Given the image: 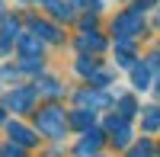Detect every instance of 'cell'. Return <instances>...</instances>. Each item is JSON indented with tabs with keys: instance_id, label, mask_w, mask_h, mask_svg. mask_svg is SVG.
I'll return each mask as SVG.
<instances>
[{
	"instance_id": "6da1fadb",
	"label": "cell",
	"mask_w": 160,
	"mask_h": 157,
	"mask_svg": "<svg viewBox=\"0 0 160 157\" xmlns=\"http://www.w3.org/2000/svg\"><path fill=\"white\" fill-rule=\"evenodd\" d=\"M42 128L45 132H51V135H61L64 132V119H61V109H45V115H42Z\"/></svg>"
},
{
	"instance_id": "7a4b0ae2",
	"label": "cell",
	"mask_w": 160,
	"mask_h": 157,
	"mask_svg": "<svg viewBox=\"0 0 160 157\" xmlns=\"http://www.w3.org/2000/svg\"><path fill=\"white\" fill-rule=\"evenodd\" d=\"M10 135H13V141H16V144H32V132L29 128H19V125H10Z\"/></svg>"
},
{
	"instance_id": "3957f363",
	"label": "cell",
	"mask_w": 160,
	"mask_h": 157,
	"mask_svg": "<svg viewBox=\"0 0 160 157\" xmlns=\"http://www.w3.org/2000/svg\"><path fill=\"white\" fill-rule=\"evenodd\" d=\"M10 106H16V109H26V106H29V103H32V93H29V90H19V93H10Z\"/></svg>"
},
{
	"instance_id": "277c9868",
	"label": "cell",
	"mask_w": 160,
	"mask_h": 157,
	"mask_svg": "<svg viewBox=\"0 0 160 157\" xmlns=\"http://www.w3.org/2000/svg\"><path fill=\"white\" fill-rule=\"evenodd\" d=\"M144 128H148V132H157V128H160V109H148V115H144Z\"/></svg>"
},
{
	"instance_id": "5b68a950",
	"label": "cell",
	"mask_w": 160,
	"mask_h": 157,
	"mask_svg": "<svg viewBox=\"0 0 160 157\" xmlns=\"http://www.w3.org/2000/svg\"><path fill=\"white\" fill-rule=\"evenodd\" d=\"M154 154V148H151V141H141V144L131 151V157H151Z\"/></svg>"
},
{
	"instance_id": "8992f818",
	"label": "cell",
	"mask_w": 160,
	"mask_h": 157,
	"mask_svg": "<svg viewBox=\"0 0 160 157\" xmlns=\"http://www.w3.org/2000/svg\"><path fill=\"white\" fill-rule=\"evenodd\" d=\"M135 84L144 90V84H148V71H144V68H138V71H135Z\"/></svg>"
},
{
	"instance_id": "52a82bcc",
	"label": "cell",
	"mask_w": 160,
	"mask_h": 157,
	"mask_svg": "<svg viewBox=\"0 0 160 157\" xmlns=\"http://www.w3.org/2000/svg\"><path fill=\"white\" fill-rule=\"evenodd\" d=\"M0 122H3V115H0Z\"/></svg>"
}]
</instances>
